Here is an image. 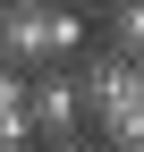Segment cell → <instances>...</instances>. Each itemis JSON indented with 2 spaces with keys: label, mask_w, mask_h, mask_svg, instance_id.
<instances>
[{
  "label": "cell",
  "mask_w": 144,
  "mask_h": 152,
  "mask_svg": "<svg viewBox=\"0 0 144 152\" xmlns=\"http://www.w3.org/2000/svg\"><path fill=\"white\" fill-rule=\"evenodd\" d=\"M102 34H110V51L127 68H144V0H119V9H102Z\"/></svg>",
  "instance_id": "obj_4"
},
{
  "label": "cell",
  "mask_w": 144,
  "mask_h": 152,
  "mask_svg": "<svg viewBox=\"0 0 144 152\" xmlns=\"http://www.w3.org/2000/svg\"><path fill=\"white\" fill-rule=\"evenodd\" d=\"M102 9H119V0H102Z\"/></svg>",
  "instance_id": "obj_7"
},
{
  "label": "cell",
  "mask_w": 144,
  "mask_h": 152,
  "mask_svg": "<svg viewBox=\"0 0 144 152\" xmlns=\"http://www.w3.org/2000/svg\"><path fill=\"white\" fill-rule=\"evenodd\" d=\"M26 144H43V127H34V76L0 68V152H26Z\"/></svg>",
  "instance_id": "obj_3"
},
{
  "label": "cell",
  "mask_w": 144,
  "mask_h": 152,
  "mask_svg": "<svg viewBox=\"0 0 144 152\" xmlns=\"http://www.w3.org/2000/svg\"><path fill=\"white\" fill-rule=\"evenodd\" d=\"M43 152H110V144H102L93 127H85V135H60V144H43Z\"/></svg>",
  "instance_id": "obj_5"
},
{
  "label": "cell",
  "mask_w": 144,
  "mask_h": 152,
  "mask_svg": "<svg viewBox=\"0 0 144 152\" xmlns=\"http://www.w3.org/2000/svg\"><path fill=\"white\" fill-rule=\"evenodd\" d=\"M0 9H34V0H0Z\"/></svg>",
  "instance_id": "obj_6"
},
{
  "label": "cell",
  "mask_w": 144,
  "mask_h": 152,
  "mask_svg": "<svg viewBox=\"0 0 144 152\" xmlns=\"http://www.w3.org/2000/svg\"><path fill=\"white\" fill-rule=\"evenodd\" d=\"M68 51L85 59V17L68 9V0L0 9V68H60Z\"/></svg>",
  "instance_id": "obj_1"
},
{
  "label": "cell",
  "mask_w": 144,
  "mask_h": 152,
  "mask_svg": "<svg viewBox=\"0 0 144 152\" xmlns=\"http://www.w3.org/2000/svg\"><path fill=\"white\" fill-rule=\"evenodd\" d=\"M34 127H43V144L85 135V85H76V68H34Z\"/></svg>",
  "instance_id": "obj_2"
}]
</instances>
